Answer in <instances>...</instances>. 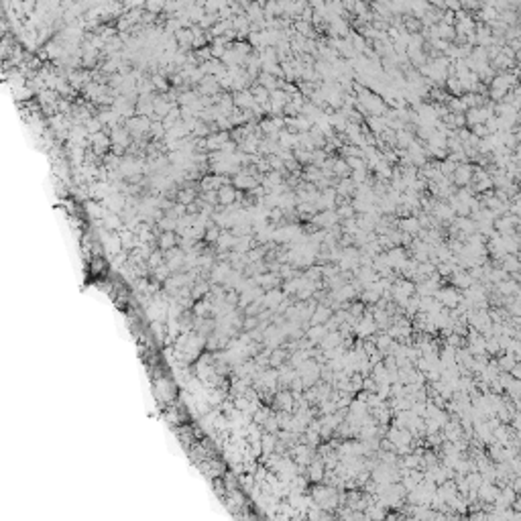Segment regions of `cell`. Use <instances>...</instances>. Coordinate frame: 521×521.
<instances>
[{"instance_id": "cell-8", "label": "cell", "mask_w": 521, "mask_h": 521, "mask_svg": "<svg viewBox=\"0 0 521 521\" xmlns=\"http://www.w3.org/2000/svg\"><path fill=\"white\" fill-rule=\"evenodd\" d=\"M232 104H234V108H238V110H251V106L255 104V98H253V94H251V90L247 88V90L234 92V94H232Z\"/></svg>"}, {"instance_id": "cell-17", "label": "cell", "mask_w": 521, "mask_h": 521, "mask_svg": "<svg viewBox=\"0 0 521 521\" xmlns=\"http://www.w3.org/2000/svg\"><path fill=\"white\" fill-rule=\"evenodd\" d=\"M149 120L145 118V116H135V118H131L129 120V133H133L135 137H139V135H143L145 131H149Z\"/></svg>"}, {"instance_id": "cell-34", "label": "cell", "mask_w": 521, "mask_h": 521, "mask_svg": "<svg viewBox=\"0 0 521 521\" xmlns=\"http://www.w3.org/2000/svg\"><path fill=\"white\" fill-rule=\"evenodd\" d=\"M440 23L454 27V23H456V17H454V13H452V11H444V13H442V19H440Z\"/></svg>"}, {"instance_id": "cell-28", "label": "cell", "mask_w": 521, "mask_h": 521, "mask_svg": "<svg viewBox=\"0 0 521 521\" xmlns=\"http://www.w3.org/2000/svg\"><path fill=\"white\" fill-rule=\"evenodd\" d=\"M159 242H161V249H163V251H169V249H173V247H175V242H177V236H175V234H173L171 230H165V232L161 234Z\"/></svg>"}, {"instance_id": "cell-36", "label": "cell", "mask_w": 521, "mask_h": 521, "mask_svg": "<svg viewBox=\"0 0 521 521\" xmlns=\"http://www.w3.org/2000/svg\"><path fill=\"white\" fill-rule=\"evenodd\" d=\"M430 7H436V9H444V0H425Z\"/></svg>"}, {"instance_id": "cell-13", "label": "cell", "mask_w": 521, "mask_h": 521, "mask_svg": "<svg viewBox=\"0 0 521 521\" xmlns=\"http://www.w3.org/2000/svg\"><path fill=\"white\" fill-rule=\"evenodd\" d=\"M255 82H259L263 88H267L269 92H273V90H279L281 86H283V82L285 80H281V78H275V76H271V74H267V72H261L259 76H257V80Z\"/></svg>"}, {"instance_id": "cell-35", "label": "cell", "mask_w": 521, "mask_h": 521, "mask_svg": "<svg viewBox=\"0 0 521 521\" xmlns=\"http://www.w3.org/2000/svg\"><path fill=\"white\" fill-rule=\"evenodd\" d=\"M507 45L513 49V51H519V47H521V41L519 39H511V41H507Z\"/></svg>"}, {"instance_id": "cell-14", "label": "cell", "mask_w": 521, "mask_h": 521, "mask_svg": "<svg viewBox=\"0 0 521 521\" xmlns=\"http://www.w3.org/2000/svg\"><path fill=\"white\" fill-rule=\"evenodd\" d=\"M287 358H289V352H287L283 346H277V348H273V350L269 352V366H273V369H279V366H283V364L287 362Z\"/></svg>"}, {"instance_id": "cell-26", "label": "cell", "mask_w": 521, "mask_h": 521, "mask_svg": "<svg viewBox=\"0 0 521 521\" xmlns=\"http://www.w3.org/2000/svg\"><path fill=\"white\" fill-rule=\"evenodd\" d=\"M348 41L352 43V47H354V51H356V55H360L362 51H364V47H366V39L360 35V33H354V31H350V35H348Z\"/></svg>"}, {"instance_id": "cell-2", "label": "cell", "mask_w": 521, "mask_h": 521, "mask_svg": "<svg viewBox=\"0 0 521 521\" xmlns=\"http://www.w3.org/2000/svg\"><path fill=\"white\" fill-rule=\"evenodd\" d=\"M434 297L442 303V308L452 310V308H456V305L462 301V291L456 289V287H452V285H446V287H440Z\"/></svg>"}, {"instance_id": "cell-32", "label": "cell", "mask_w": 521, "mask_h": 521, "mask_svg": "<svg viewBox=\"0 0 521 521\" xmlns=\"http://www.w3.org/2000/svg\"><path fill=\"white\" fill-rule=\"evenodd\" d=\"M369 11H371V9H369V3H364V0H356L354 9H352V15H354V17H364Z\"/></svg>"}, {"instance_id": "cell-31", "label": "cell", "mask_w": 521, "mask_h": 521, "mask_svg": "<svg viewBox=\"0 0 521 521\" xmlns=\"http://www.w3.org/2000/svg\"><path fill=\"white\" fill-rule=\"evenodd\" d=\"M192 202H196V192L194 190H181L179 192V204L190 206Z\"/></svg>"}, {"instance_id": "cell-22", "label": "cell", "mask_w": 521, "mask_h": 521, "mask_svg": "<svg viewBox=\"0 0 521 521\" xmlns=\"http://www.w3.org/2000/svg\"><path fill=\"white\" fill-rule=\"evenodd\" d=\"M364 120H366V129H369L371 133H375V135H379L387 125H385V118L383 116H364Z\"/></svg>"}, {"instance_id": "cell-15", "label": "cell", "mask_w": 521, "mask_h": 521, "mask_svg": "<svg viewBox=\"0 0 521 521\" xmlns=\"http://www.w3.org/2000/svg\"><path fill=\"white\" fill-rule=\"evenodd\" d=\"M332 314H334V312H332L330 305H326V303H318V305H316V310L312 312V318H310L308 324H326V320H328Z\"/></svg>"}, {"instance_id": "cell-3", "label": "cell", "mask_w": 521, "mask_h": 521, "mask_svg": "<svg viewBox=\"0 0 521 521\" xmlns=\"http://www.w3.org/2000/svg\"><path fill=\"white\" fill-rule=\"evenodd\" d=\"M472 169H474V165H472L470 161H466V163H458V165H456V169H454V173L450 175V181L454 183L456 188H464V186H470V179H472Z\"/></svg>"}, {"instance_id": "cell-25", "label": "cell", "mask_w": 521, "mask_h": 521, "mask_svg": "<svg viewBox=\"0 0 521 521\" xmlns=\"http://www.w3.org/2000/svg\"><path fill=\"white\" fill-rule=\"evenodd\" d=\"M312 151H314V149H312ZM312 151H310V149L295 147V149H293V159H295L299 165H308L310 159H312Z\"/></svg>"}, {"instance_id": "cell-16", "label": "cell", "mask_w": 521, "mask_h": 521, "mask_svg": "<svg viewBox=\"0 0 521 521\" xmlns=\"http://www.w3.org/2000/svg\"><path fill=\"white\" fill-rule=\"evenodd\" d=\"M277 143H279V147L293 151L295 145H297V133H293V131H289V129H281L279 135H277Z\"/></svg>"}, {"instance_id": "cell-1", "label": "cell", "mask_w": 521, "mask_h": 521, "mask_svg": "<svg viewBox=\"0 0 521 521\" xmlns=\"http://www.w3.org/2000/svg\"><path fill=\"white\" fill-rule=\"evenodd\" d=\"M273 409L275 411H287V413H293V403H295V397L293 393L287 389V387H279L273 395Z\"/></svg>"}, {"instance_id": "cell-37", "label": "cell", "mask_w": 521, "mask_h": 521, "mask_svg": "<svg viewBox=\"0 0 521 521\" xmlns=\"http://www.w3.org/2000/svg\"><path fill=\"white\" fill-rule=\"evenodd\" d=\"M255 3H259V5H261V7H263V5H265V3H267V0H255Z\"/></svg>"}, {"instance_id": "cell-33", "label": "cell", "mask_w": 521, "mask_h": 521, "mask_svg": "<svg viewBox=\"0 0 521 521\" xmlns=\"http://www.w3.org/2000/svg\"><path fill=\"white\" fill-rule=\"evenodd\" d=\"M462 7H460V0H444V11H452V13H456V11H460Z\"/></svg>"}, {"instance_id": "cell-19", "label": "cell", "mask_w": 521, "mask_h": 521, "mask_svg": "<svg viewBox=\"0 0 521 521\" xmlns=\"http://www.w3.org/2000/svg\"><path fill=\"white\" fill-rule=\"evenodd\" d=\"M244 15H247V19H249V23H257V21H265V15H263V7L259 5V3H253L244 9Z\"/></svg>"}, {"instance_id": "cell-5", "label": "cell", "mask_w": 521, "mask_h": 521, "mask_svg": "<svg viewBox=\"0 0 521 521\" xmlns=\"http://www.w3.org/2000/svg\"><path fill=\"white\" fill-rule=\"evenodd\" d=\"M253 281H255V285H259L263 291H267V289H275V287H281V277H279V273H273V271H265V273H259V275H255L253 277Z\"/></svg>"}, {"instance_id": "cell-4", "label": "cell", "mask_w": 521, "mask_h": 521, "mask_svg": "<svg viewBox=\"0 0 521 521\" xmlns=\"http://www.w3.org/2000/svg\"><path fill=\"white\" fill-rule=\"evenodd\" d=\"M493 228L497 234H513L519 228V216H513V214H503V216H497L493 220Z\"/></svg>"}, {"instance_id": "cell-10", "label": "cell", "mask_w": 521, "mask_h": 521, "mask_svg": "<svg viewBox=\"0 0 521 521\" xmlns=\"http://www.w3.org/2000/svg\"><path fill=\"white\" fill-rule=\"evenodd\" d=\"M397 228L407 232V234H411V236H415L421 230L419 220H417L415 214H409V216H405V218H399V220H397Z\"/></svg>"}, {"instance_id": "cell-21", "label": "cell", "mask_w": 521, "mask_h": 521, "mask_svg": "<svg viewBox=\"0 0 521 521\" xmlns=\"http://www.w3.org/2000/svg\"><path fill=\"white\" fill-rule=\"evenodd\" d=\"M332 175H334V177H348V175H350V167L346 165V161H344L342 157H334Z\"/></svg>"}, {"instance_id": "cell-18", "label": "cell", "mask_w": 521, "mask_h": 521, "mask_svg": "<svg viewBox=\"0 0 521 521\" xmlns=\"http://www.w3.org/2000/svg\"><path fill=\"white\" fill-rule=\"evenodd\" d=\"M249 90H251V94H253V98H255L257 104H267V102H269V94H271V92H269L267 88H263L259 82H253Z\"/></svg>"}, {"instance_id": "cell-7", "label": "cell", "mask_w": 521, "mask_h": 521, "mask_svg": "<svg viewBox=\"0 0 521 521\" xmlns=\"http://www.w3.org/2000/svg\"><path fill=\"white\" fill-rule=\"evenodd\" d=\"M283 297H285V293L281 291V287H275V289H267L265 293H263V297H261V305L265 310H275L277 305L283 301Z\"/></svg>"}, {"instance_id": "cell-20", "label": "cell", "mask_w": 521, "mask_h": 521, "mask_svg": "<svg viewBox=\"0 0 521 521\" xmlns=\"http://www.w3.org/2000/svg\"><path fill=\"white\" fill-rule=\"evenodd\" d=\"M495 362H497V366H499V371H507V373H509L519 360H517L511 352H501V356H499Z\"/></svg>"}, {"instance_id": "cell-38", "label": "cell", "mask_w": 521, "mask_h": 521, "mask_svg": "<svg viewBox=\"0 0 521 521\" xmlns=\"http://www.w3.org/2000/svg\"><path fill=\"white\" fill-rule=\"evenodd\" d=\"M364 3H373V0H364Z\"/></svg>"}, {"instance_id": "cell-11", "label": "cell", "mask_w": 521, "mask_h": 521, "mask_svg": "<svg viewBox=\"0 0 521 521\" xmlns=\"http://www.w3.org/2000/svg\"><path fill=\"white\" fill-rule=\"evenodd\" d=\"M454 31H456V35H470V33H474V19H472V13L466 15V17H462V19H456Z\"/></svg>"}, {"instance_id": "cell-23", "label": "cell", "mask_w": 521, "mask_h": 521, "mask_svg": "<svg viewBox=\"0 0 521 521\" xmlns=\"http://www.w3.org/2000/svg\"><path fill=\"white\" fill-rule=\"evenodd\" d=\"M234 242H236V236H234L232 232H222V230H220V236H218V240H216V244L220 247V251H232Z\"/></svg>"}, {"instance_id": "cell-24", "label": "cell", "mask_w": 521, "mask_h": 521, "mask_svg": "<svg viewBox=\"0 0 521 521\" xmlns=\"http://www.w3.org/2000/svg\"><path fill=\"white\" fill-rule=\"evenodd\" d=\"M497 19H499L501 23H505L507 27H509V25H517V23H519V15H517V11H515V9H505V11H501V13L497 15Z\"/></svg>"}, {"instance_id": "cell-9", "label": "cell", "mask_w": 521, "mask_h": 521, "mask_svg": "<svg viewBox=\"0 0 521 521\" xmlns=\"http://www.w3.org/2000/svg\"><path fill=\"white\" fill-rule=\"evenodd\" d=\"M216 194H218V204H222V206H230V204H234L236 200H238V190L232 186V183H226V186H220L218 190H216Z\"/></svg>"}, {"instance_id": "cell-6", "label": "cell", "mask_w": 521, "mask_h": 521, "mask_svg": "<svg viewBox=\"0 0 521 521\" xmlns=\"http://www.w3.org/2000/svg\"><path fill=\"white\" fill-rule=\"evenodd\" d=\"M448 281H450V285L452 287H456V289H460V291H464V289H468L474 281H472V277H470V273L466 271V269H456L450 277H448Z\"/></svg>"}, {"instance_id": "cell-12", "label": "cell", "mask_w": 521, "mask_h": 521, "mask_svg": "<svg viewBox=\"0 0 521 521\" xmlns=\"http://www.w3.org/2000/svg\"><path fill=\"white\" fill-rule=\"evenodd\" d=\"M334 190H336V194H338V196H342V198H352V196H354V190H356V186L352 183V179H350V177H338V181H336Z\"/></svg>"}, {"instance_id": "cell-29", "label": "cell", "mask_w": 521, "mask_h": 521, "mask_svg": "<svg viewBox=\"0 0 521 521\" xmlns=\"http://www.w3.org/2000/svg\"><path fill=\"white\" fill-rule=\"evenodd\" d=\"M326 157H328V153H326L324 149L316 147V149L312 151V159H310V163H312V165H316V167H322V163L326 161Z\"/></svg>"}, {"instance_id": "cell-30", "label": "cell", "mask_w": 521, "mask_h": 521, "mask_svg": "<svg viewBox=\"0 0 521 521\" xmlns=\"http://www.w3.org/2000/svg\"><path fill=\"white\" fill-rule=\"evenodd\" d=\"M456 165L458 163H454L452 159H448V157H444L442 161H440V173L444 175V177H450L452 173H454V169H456Z\"/></svg>"}, {"instance_id": "cell-27", "label": "cell", "mask_w": 521, "mask_h": 521, "mask_svg": "<svg viewBox=\"0 0 521 521\" xmlns=\"http://www.w3.org/2000/svg\"><path fill=\"white\" fill-rule=\"evenodd\" d=\"M446 108H448L450 112H466V106H464V102L460 100V96H450V98L446 100Z\"/></svg>"}]
</instances>
